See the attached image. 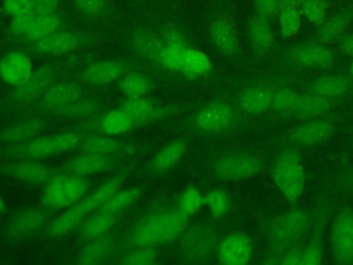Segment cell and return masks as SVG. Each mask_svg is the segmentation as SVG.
Instances as JSON below:
<instances>
[{
	"label": "cell",
	"instance_id": "6da1fadb",
	"mask_svg": "<svg viewBox=\"0 0 353 265\" xmlns=\"http://www.w3.org/2000/svg\"><path fill=\"white\" fill-rule=\"evenodd\" d=\"M127 178L125 173L117 174L116 177L105 181L101 186H98L92 193L85 195L81 200L70 206L66 211H63L59 217H57L48 226L50 236H63L72 232L76 226H79L87 215L92 214L95 210L101 207V204L119 188H121L124 179Z\"/></svg>",
	"mask_w": 353,
	"mask_h": 265
},
{
	"label": "cell",
	"instance_id": "7a4b0ae2",
	"mask_svg": "<svg viewBox=\"0 0 353 265\" xmlns=\"http://www.w3.org/2000/svg\"><path fill=\"white\" fill-rule=\"evenodd\" d=\"M310 226V217L302 208H295L276 217L269 229L272 258L266 262L280 264V257L298 246Z\"/></svg>",
	"mask_w": 353,
	"mask_h": 265
},
{
	"label": "cell",
	"instance_id": "3957f363",
	"mask_svg": "<svg viewBox=\"0 0 353 265\" xmlns=\"http://www.w3.org/2000/svg\"><path fill=\"white\" fill-rule=\"evenodd\" d=\"M189 217L182 211H167L139 224L132 233L135 246H156L175 240L188 229Z\"/></svg>",
	"mask_w": 353,
	"mask_h": 265
},
{
	"label": "cell",
	"instance_id": "277c9868",
	"mask_svg": "<svg viewBox=\"0 0 353 265\" xmlns=\"http://www.w3.org/2000/svg\"><path fill=\"white\" fill-rule=\"evenodd\" d=\"M305 177L302 156L296 149H284L272 164L273 182L290 204L296 203L302 196L305 190Z\"/></svg>",
	"mask_w": 353,
	"mask_h": 265
},
{
	"label": "cell",
	"instance_id": "5b68a950",
	"mask_svg": "<svg viewBox=\"0 0 353 265\" xmlns=\"http://www.w3.org/2000/svg\"><path fill=\"white\" fill-rule=\"evenodd\" d=\"M88 188L90 184L85 177L69 173L66 175H52L44 188L41 202L48 208H69L87 195Z\"/></svg>",
	"mask_w": 353,
	"mask_h": 265
},
{
	"label": "cell",
	"instance_id": "8992f818",
	"mask_svg": "<svg viewBox=\"0 0 353 265\" xmlns=\"http://www.w3.org/2000/svg\"><path fill=\"white\" fill-rule=\"evenodd\" d=\"M83 137L77 132H62V134H52L46 137H39L28 141L23 144L18 152L21 156H25L28 159H46L62 152H68L70 149H74L81 144Z\"/></svg>",
	"mask_w": 353,
	"mask_h": 265
},
{
	"label": "cell",
	"instance_id": "52a82bcc",
	"mask_svg": "<svg viewBox=\"0 0 353 265\" xmlns=\"http://www.w3.org/2000/svg\"><path fill=\"white\" fill-rule=\"evenodd\" d=\"M330 248L339 264H353V210L342 208L330 229Z\"/></svg>",
	"mask_w": 353,
	"mask_h": 265
},
{
	"label": "cell",
	"instance_id": "ba28073f",
	"mask_svg": "<svg viewBox=\"0 0 353 265\" xmlns=\"http://www.w3.org/2000/svg\"><path fill=\"white\" fill-rule=\"evenodd\" d=\"M216 236L208 226L196 225L182 233L179 250L186 261H205L216 250Z\"/></svg>",
	"mask_w": 353,
	"mask_h": 265
},
{
	"label": "cell",
	"instance_id": "9c48e42d",
	"mask_svg": "<svg viewBox=\"0 0 353 265\" xmlns=\"http://www.w3.org/2000/svg\"><path fill=\"white\" fill-rule=\"evenodd\" d=\"M261 170V159L247 153H234L225 156L214 166L215 175L222 181L248 179L256 175Z\"/></svg>",
	"mask_w": 353,
	"mask_h": 265
},
{
	"label": "cell",
	"instance_id": "30bf717a",
	"mask_svg": "<svg viewBox=\"0 0 353 265\" xmlns=\"http://www.w3.org/2000/svg\"><path fill=\"white\" fill-rule=\"evenodd\" d=\"M215 251L223 265H245L252 257V240L244 232H233L218 242Z\"/></svg>",
	"mask_w": 353,
	"mask_h": 265
},
{
	"label": "cell",
	"instance_id": "8fae6325",
	"mask_svg": "<svg viewBox=\"0 0 353 265\" xmlns=\"http://www.w3.org/2000/svg\"><path fill=\"white\" fill-rule=\"evenodd\" d=\"M288 57L295 65L310 69H328L335 62L334 51L321 41L296 46L290 51Z\"/></svg>",
	"mask_w": 353,
	"mask_h": 265
},
{
	"label": "cell",
	"instance_id": "7c38bea8",
	"mask_svg": "<svg viewBox=\"0 0 353 265\" xmlns=\"http://www.w3.org/2000/svg\"><path fill=\"white\" fill-rule=\"evenodd\" d=\"M57 73L52 66L44 65L37 70H33L32 76L14 90V99L21 104H30L43 98L46 91L54 84Z\"/></svg>",
	"mask_w": 353,
	"mask_h": 265
},
{
	"label": "cell",
	"instance_id": "4fadbf2b",
	"mask_svg": "<svg viewBox=\"0 0 353 265\" xmlns=\"http://www.w3.org/2000/svg\"><path fill=\"white\" fill-rule=\"evenodd\" d=\"M236 121L234 109L225 102H214L204 106L196 116V126L205 132H219Z\"/></svg>",
	"mask_w": 353,
	"mask_h": 265
},
{
	"label": "cell",
	"instance_id": "5bb4252c",
	"mask_svg": "<svg viewBox=\"0 0 353 265\" xmlns=\"http://www.w3.org/2000/svg\"><path fill=\"white\" fill-rule=\"evenodd\" d=\"M33 73L32 59L21 51H11L0 59V77L4 83L18 87Z\"/></svg>",
	"mask_w": 353,
	"mask_h": 265
},
{
	"label": "cell",
	"instance_id": "9a60e30c",
	"mask_svg": "<svg viewBox=\"0 0 353 265\" xmlns=\"http://www.w3.org/2000/svg\"><path fill=\"white\" fill-rule=\"evenodd\" d=\"M274 91L265 84H254L245 87L239 98V106L248 115H262L272 108Z\"/></svg>",
	"mask_w": 353,
	"mask_h": 265
},
{
	"label": "cell",
	"instance_id": "2e32d148",
	"mask_svg": "<svg viewBox=\"0 0 353 265\" xmlns=\"http://www.w3.org/2000/svg\"><path fill=\"white\" fill-rule=\"evenodd\" d=\"M3 174L28 184H47L52 178L51 170L34 159L12 163L3 170Z\"/></svg>",
	"mask_w": 353,
	"mask_h": 265
},
{
	"label": "cell",
	"instance_id": "e0dca14e",
	"mask_svg": "<svg viewBox=\"0 0 353 265\" xmlns=\"http://www.w3.org/2000/svg\"><path fill=\"white\" fill-rule=\"evenodd\" d=\"M110 166H112V159L109 157V155H97V153L83 152L81 155L66 161L63 168L69 174L87 177V175L103 173Z\"/></svg>",
	"mask_w": 353,
	"mask_h": 265
},
{
	"label": "cell",
	"instance_id": "ac0fdd59",
	"mask_svg": "<svg viewBox=\"0 0 353 265\" xmlns=\"http://www.w3.org/2000/svg\"><path fill=\"white\" fill-rule=\"evenodd\" d=\"M125 63L120 61H98L88 65L83 72L84 81L102 86L119 80L125 73Z\"/></svg>",
	"mask_w": 353,
	"mask_h": 265
},
{
	"label": "cell",
	"instance_id": "d6986e66",
	"mask_svg": "<svg viewBox=\"0 0 353 265\" xmlns=\"http://www.w3.org/2000/svg\"><path fill=\"white\" fill-rule=\"evenodd\" d=\"M81 97H83V91L79 84L69 83V81L54 83L43 95L41 104L47 109L57 112L61 108L68 106L69 104L80 99Z\"/></svg>",
	"mask_w": 353,
	"mask_h": 265
},
{
	"label": "cell",
	"instance_id": "ffe728a7",
	"mask_svg": "<svg viewBox=\"0 0 353 265\" xmlns=\"http://www.w3.org/2000/svg\"><path fill=\"white\" fill-rule=\"evenodd\" d=\"M210 37H211V41L215 46V48L228 57H232L239 51L240 43H239L236 30L232 26V23L229 22V19H226L223 17L216 18L211 23Z\"/></svg>",
	"mask_w": 353,
	"mask_h": 265
},
{
	"label": "cell",
	"instance_id": "44dd1931",
	"mask_svg": "<svg viewBox=\"0 0 353 265\" xmlns=\"http://www.w3.org/2000/svg\"><path fill=\"white\" fill-rule=\"evenodd\" d=\"M134 120L137 124L139 123H149L153 120H159L165 117L171 113V108H163L156 106L153 101L145 98V97H137V98H128L123 106H121Z\"/></svg>",
	"mask_w": 353,
	"mask_h": 265
},
{
	"label": "cell",
	"instance_id": "7402d4cb",
	"mask_svg": "<svg viewBox=\"0 0 353 265\" xmlns=\"http://www.w3.org/2000/svg\"><path fill=\"white\" fill-rule=\"evenodd\" d=\"M334 131H335V127L332 123L323 119H316V120L306 121L298 128H295L291 137L295 142L301 145L313 146L328 139L334 134Z\"/></svg>",
	"mask_w": 353,
	"mask_h": 265
},
{
	"label": "cell",
	"instance_id": "603a6c76",
	"mask_svg": "<svg viewBox=\"0 0 353 265\" xmlns=\"http://www.w3.org/2000/svg\"><path fill=\"white\" fill-rule=\"evenodd\" d=\"M80 44L77 35L72 32L57 30L50 36L34 43V51L46 55H62L73 51Z\"/></svg>",
	"mask_w": 353,
	"mask_h": 265
},
{
	"label": "cell",
	"instance_id": "cb8c5ba5",
	"mask_svg": "<svg viewBox=\"0 0 353 265\" xmlns=\"http://www.w3.org/2000/svg\"><path fill=\"white\" fill-rule=\"evenodd\" d=\"M332 108H334V102L331 98H325L309 91L307 94L298 95L296 104L291 115L298 117L312 119V117H319L328 113Z\"/></svg>",
	"mask_w": 353,
	"mask_h": 265
},
{
	"label": "cell",
	"instance_id": "d4e9b609",
	"mask_svg": "<svg viewBox=\"0 0 353 265\" xmlns=\"http://www.w3.org/2000/svg\"><path fill=\"white\" fill-rule=\"evenodd\" d=\"M132 46L141 57L159 63V57L164 47V40L161 35L148 29H139L132 36Z\"/></svg>",
	"mask_w": 353,
	"mask_h": 265
},
{
	"label": "cell",
	"instance_id": "484cf974",
	"mask_svg": "<svg viewBox=\"0 0 353 265\" xmlns=\"http://www.w3.org/2000/svg\"><path fill=\"white\" fill-rule=\"evenodd\" d=\"M188 146L183 139H176L163 146L152 159L150 168L156 173H163L176 166L186 155Z\"/></svg>",
	"mask_w": 353,
	"mask_h": 265
},
{
	"label": "cell",
	"instance_id": "4316f807",
	"mask_svg": "<svg viewBox=\"0 0 353 265\" xmlns=\"http://www.w3.org/2000/svg\"><path fill=\"white\" fill-rule=\"evenodd\" d=\"M117 221V214L106 213L102 210L94 211L87 219L80 224V236L87 240H92L105 236Z\"/></svg>",
	"mask_w": 353,
	"mask_h": 265
},
{
	"label": "cell",
	"instance_id": "83f0119b",
	"mask_svg": "<svg viewBox=\"0 0 353 265\" xmlns=\"http://www.w3.org/2000/svg\"><path fill=\"white\" fill-rule=\"evenodd\" d=\"M46 222V214L37 208H29L18 213L8 225V233L15 237L26 236L40 229Z\"/></svg>",
	"mask_w": 353,
	"mask_h": 265
},
{
	"label": "cell",
	"instance_id": "f1b7e54d",
	"mask_svg": "<svg viewBox=\"0 0 353 265\" xmlns=\"http://www.w3.org/2000/svg\"><path fill=\"white\" fill-rule=\"evenodd\" d=\"M350 23H352L350 12L343 11L332 15L331 18L325 19L323 25L319 26V41L324 44H332L341 40L346 35Z\"/></svg>",
	"mask_w": 353,
	"mask_h": 265
},
{
	"label": "cell",
	"instance_id": "f546056e",
	"mask_svg": "<svg viewBox=\"0 0 353 265\" xmlns=\"http://www.w3.org/2000/svg\"><path fill=\"white\" fill-rule=\"evenodd\" d=\"M44 127V121L41 119L33 117L28 120L18 121L8 128H6L0 134V139L3 142H28L33 139Z\"/></svg>",
	"mask_w": 353,
	"mask_h": 265
},
{
	"label": "cell",
	"instance_id": "4dcf8cb0",
	"mask_svg": "<svg viewBox=\"0 0 353 265\" xmlns=\"http://www.w3.org/2000/svg\"><path fill=\"white\" fill-rule=\"evenodd\" d=\"M248 39L255 50L261 52L270 50L274 41V35L269 19L259 15L252 17L248 22Z\"/></svg>",
	"mask_w": 353,
	"mask_h": 265
},
{
	"label": "cell",
	"instance_id": "1f68e13d",
	"mask_svg": "<svg viewBox=\"0 0 353 265\" xmlns=\"http://www.w3.org/2000/svg\"><path fill=\"white\" fill-rule=\"evenodd\" d=\"M119 88L127 98H137L148 95L154 88V83L145 73L125 72L120 77Z\"/></svg>",
	"mask_w": 353,
	"mask_h": 265
},
{
	"label": "cell",
	"instance_id": "d6a6232c",
	"mask_svg": "<svg viewBox=\"0 0 353 265\" xmlns=\"http://www.w3.org/2000/svg\"><path fill=\"white\" fill-rule=\"evenodd\" d=\"M349 88V80L341 75H325L316 79L310 86L309 91L325 98H338L343 95Z\"/></svg>",
	"mask_w": 353,
	"mask_h": 265
},
{
	"label": "cell",
	"instance_id": "836d02e7",
	"mask_svg": "<svg viewBox=\"0 0 353 265\" xmlns=\"http://www.w3.org/2000/svg\"><path fill=\"white\" fill-rule=\"evenodd\" d=\"M99 124H101L102 132L116 137L130 131L137 123L123 108H120V109L108 110L102 116Z\"/></svg>",
	"mask_w": 353,
	"mask_h": 265
},
{
	"label": "cell",
	"instance_id": "e575fe53",
	"mask_svg": "<svg viewBox=\"0 0 353 265\" xmlns=\"http://www.w3.org/2000/svg\"><path fill=\"white\" fill-rule=\"evenodd\" d=\"M114 246L108 236H101L92 239L79 254V264L83 265H95L108 259L113 251Z\"/></svg>",
	"mask_w": 353,
	"mask_h": 265
},
{
	"label": "cell",
	"instance_id": "d590c367",
	"mask_svg": "<svg viewBox=\"0 0 353 265\" xmlns=\"http://www.w3.org/2000/svg\"><path fill=\"white\" fill-rule=\"evenodd\" d=\"M212 69V62L210 57L196 48H188L182 61L181 72L189 79H197L205 76Z\"/></svg>",
	"mask_w": 353,
	"mask_h": 265
},
{
	"label": "cell",
	"instance_id": "8d00e7d4",
	"mask_svg": "<svg viewBox=\"0 0 353 265\" xmlns=\"http://www.w3.org/2000/svg\"><path fill=\"white\" fill-rule=\"evenodd\" d=\"M139 196H141L139 188H125V189L119 188L101 204L98 210L112 213V214H119L125 208H128Z\"/></svg>",
	"mask_w": 353,
	"mask_h": 265
},
{
	"label": "cell",
	"instance_id": "74e56055",
	"mask_svg": "<svg viewBox=\"0 0 353 265\" xmlns=\"http://www.w3.org/2000/svg\"><path fill=\"white\" fill-rule=\"evenodd\" d=\"M61 25H62V18L57 12L34 17L33 23H32L29 32L26 33L25 39L36 43V41L50 36L51 33L57 32Z\"/></svg>",
	"mask_w": 353,
	"mask_h": 265
},
{
	"label": "cell",
	"instance_id": "f35d334b",
	"mask_svg": "<svg viewBox=\"0 0 353 265\" xmlns=\"http://www.w3.org/2000/svg\"><path fill=\"white\" fill-rule=\"evenodd\" d=\"M189 48L188 41L164 43V47L159 57V65L171 72H181L182 61L186 50Z\"/></svg>",
	"mask_w": 353,
	"mask_h": 265
},
{
	"label": "cell",
	"instance_id": "ab89813d",
	"mask_svg": "<svg viewBox=\"0 0 353 265\" xmlns=\"http://www.w3.org/2000/svg\"><path fill=\"white\" fill-rule=\"evenodd\" d=\"M80 148L85 153H97V155H112L120 149V142L114 139L112 135H88L81 139Z\"/></svg>",
	"mask_w": 353,
	"mask_h": 265
},
{
	"label": "cell",
	"instance_id": "60d3db41",
	"mask_svg": "<svg viewBox=\"0 0 353 265\" xmlns=\"http://www.w3.org/2000/svg\"><path fill=\"white\" fill-rule=\"evenodd\" d=\"M281 37L291 39L296 36L302 28V14L299 8H281L277 15Z\"/></svg>",
	"mask_w": 353,
	"mask_h": 265
},
{
	"label": "cell",
	"instance_id": "b9f144b4",
	"mask_svg": "<svg viewBox=\"0 0 353 265\" xmlns=\"http://www.w3.org/2000/svg\"><path fill=\"white\" fill-rule=\"evenodd\" d=\"M204 206L210 210L212 218H222L230 208V196L221 188L212 189L204 196Z\"/></svg>",
	"mask_w": 353,
	"mask_h": 265
},
{
	"label": "cell",
	"instance_id": "7bdbcfd3",
	"mask_svg": "<svg viewBox=\"0 0 353 265\" xmlns=\"http://www.w3.org/2000/svg\"><path fill=\"white\" fill-rule=\"evenodd\" d=\"M203 206H204V196L193 185H189L188 188H185L179 195L178 210L186 214L188 217L200 211Z\"/></svg>",
	"mask_w": 353,
	"mask_h": 265
},
{
	"label": "cell",
	"instance_id": "ee69618b",
	"mask_svg": "<svg viewBox=\"0 0 353 265\" xmlns=\"http://www.w3.org/2000/svg\"><path fill=\"white\" fill-rule=\"evenodd\" d=\"M156 257L154 246H135L134 250L124 254L120 262L124 265H150L156 261Z\"/></svg>",
	"mask_w": 353,
	"mask_h": 265
},
{
	"label": "cell",
	"instance_id": "f6af8a7d",
	"mask_svg": "<svg viewBox=\"0 0 353 265\" xmlns=\"http://www.w3.org/2000/svg\"><path fill=\"white\" fill-rule=\"evenodd\" d=\"M299 10L302 17L316 26L323 25L327 19V6L324 0H305Z\"/></svg>",
	"mask_w": 353,
	"mask_h": 265
},
{
	"label": "cell",
	"instance_id": "bcb514c9",
	"mask_svg": "<svg viewBox=\"0 0 353 265\" xmlns=\"http://www.w3.org/2000/svg\"><path fill=\"white\" fill-rule=\"evenodd\" d=\"M97 109H98V105L95 101L85 99L81 97L80 99L69 104L68 106L61 108L59 110H57V113L68 117H88L94 115Z\"/></svg>",
	"mask_w": 353,
	"mask_h": 265
},
{
	"label": "cell",
	"instance_id": "7dc6e473",
	"mask_svg": "<svg viewBox=\"0 0 353 265\" xmlns=\"http://www.w3.org/2000/svg\"><path fill=\"white\" fill-rule=\"evenodd\" d=\"M298 92H295L294 90L290 88H280L277 91H274L273 95V104L272 108L280 113H285V115H291L296 99H298Z\"/></svg>",
	"mask_w": 353,
	"mask_h": 265
},
{
	"label": "cell",
	"instance_id": "c3c4849f",
	"mask_svg": "<svg viewBox=\"0 0 353 265\" xmlns=\"http://www.w3.org/2000/svg\"><path fill=\"white\" fill-rule=\"evenodd\" d=\"M324 251L321 236L316 235L302 250V265H319L323 261Z\"/></svg>",
	"mask_w": 353,
	"mask_h": 265
},
{
	"label": "cell",
	"instance_id": "681fc988",
	"mask_svg": "<svg viewBox=\"0 0 353 265\" xmlns=\"http://www.w3.org/2000/svg\"><path fill=\"white\" fill-rule=\"evenodd\" d=\"M34 15L32 12H25V14H19V15H14L11 22H10V32L12 36L17 37H23L26 36V33L29 32L32 23H33Z\"/></svg>",
	"mask_w": 353,
	"mask_h": 265
},
{
	"label": "cell",
	"instance_id": "f907efd6",
	"mask_svg": "<svg viewBox=\"0 0 353 265\" xmlns=\"http://www.w3.org/2000/svg\"><path fill=\"white\" fill-rule=\"evenodd\" d=\"M76 7L88 17L102 14L108 6V0H73Z\"/></svg>",
	"mask_w": 353,
	"mask_h": 265
},
{
	"label": "cell",
	"instance_id": "816d5d0a",
	"mask_svg": "<svg viewBox=\"0 0 353 265\" xmlns=\"http://www.w3.org/2000/svg\"><path fill=\"white\" fill-rule=\"evenodd\" d=\"M254 6L256 10V15L272 19L279 15L280 1L279 0H254Z\"/></svg>",
	"mask_w": 353,
	"mask_h": 265
},
{
	"label": "cell",
	"instance_id": "f5cc1de1",
	"mask_svg": "<svg viewBox=\"0 0 353 265\" xmlns=\"http://www.w3.org/2000/svg\"><path fill=\"white\" fill-rule=\"evenodd\" d=\"M33 0H3L1 8L6 14L14 17L32 11Z\"/></svg>",
	"mask_w": 353,
	"mask_h": 265
},
{
	"label": "cell",
	"instance_id": "db71d44e",
	"mask_svg": "<svg viewBox=\"0 0 353 265\" xmlns=\"http://www.w3.org/2000/svg\"><path fill=\"white\" fill-rule=\"evenodd\" d=\"M61 0H33L32 4V14L34 17H40V15H48V14H54L58 10Z\"/></svg>",
	"mask_w": 353,
	"mask_h": 265
},
{
	"label": "cell",
	"instance_id": "11a10c76",
	"mask_svg": "<svg viewBox=\"0 0 353 265\" xmlns=\"http://www.w3.org/2000/svg\"><path fill=\"white\" fill-rule=\"evenodd\" d=\"M302 250L298 246L290 248L287 253H284L281 257H280V264L283 265H302Z\"/></svg>",
	"mask_w": 353,
	"mask_h": 265
},
{
	"label": "cell",
	"instance_id": "9f6ffc18",
	"mask_svg": "<svg viewBox=\"0 0 353 265\" xmlns=\"http://www.w3.org/2000/svg\"><path fill=\"white\" fill-rule=\"evenodd\" d=\"M339 47L341 50L353 58V33H349V35H345L341 40H339Z\"/></svg>",
	"mask_w": 353,
	"mask_h": 265
},
{
	"label": "cell",
	"instance_id": "6f0895ef",
	"mask_svg": "<svg viewBox=\"0 0 353 265\" xmlns=\"http://www.w3.org/2000/svg\"><path fill=\"white\" fill-rule=\"evenodd\" d=\"M279 1H280V10H281V8H301L305 0H279Z\"/></svg>",
	"mask_w": 353,
	"mask_h": 265
},
{
	"label": "cell",
	"instance_id": "680465c9",
	"mask_svg": "<svg viewBox=\"0 0 353 265\" xmlns=\"http://www.w3.org/2000/svg\"><path fill=\"white\" fill-rule=\"evenodd\" d=\"M345 184L349 186V189H352V190H353V173H350V174H347V175H346V178H345Z\"/></svg>",
	"mask_w": 353,
	"mask_h": 265
},
{
	"label": "cell",
	"instance_id": "91938a15",
	"mask_svg": "<svg viewBox=\"0 0 353 265\" xmlns=\"http://www.w3.org/2000/svg\"><path fill=\"white\" fill-rule=\"evenodd\" d=\"M6 211H7V206H6L4 200H3V197L0 196V219L3 218V215L6 214Z\"/></svg>",
	"mask_w": 353,
	"mask_h": 265
},
{
	"label": "cell",
	"instance_id": "94428289",
	"mask_svg": "<svg viewBox=\"0 0 353 265\" xmlns=\"http://www.w3.org/2000/svg\"><path fill=\"white\" fill-rule=\"evenodd\" d=\"M350 73L353 75V58H352V62H350Z\"/></svg>",
	"mask_w": 353,
	"mask_h": 265
}]
</instances>
